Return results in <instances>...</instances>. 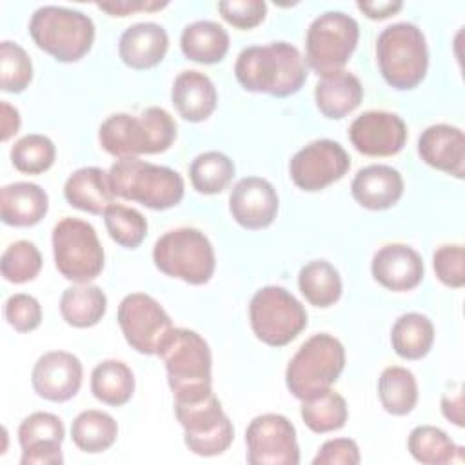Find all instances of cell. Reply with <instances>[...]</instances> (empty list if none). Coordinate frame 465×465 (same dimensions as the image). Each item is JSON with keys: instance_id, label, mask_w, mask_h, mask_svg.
I'll use <instances>...</instances> for the list:
<instances>
[{"instance_id": "cell-26", "label": "cell", "mask_w": 465, "mask_h": 465, "mask_svg": "<svg viewBox=\"0 0 465 465\" xmlns=\"http://www.w3.org/2000/svg\"><path fill=\"white\" fill-rule=\"evenodd\" d=\"M363 98V87L356 74L338 69L322 74L314 87V100L320 113L331 120H340L352 113Z\"/></svg>"}, {"instance_id": "cell-8", "label": "cell", "mask_w": 465, "mask_h": 465, "mask_svg": "<svg viewBox=\"0 0 465 465\" xmlns=\"http://www.w3.org/2000/svg\"><path fill=\"white\" fill-rule=\"evenodd\" d=\"M156 269L191 285L207 283L216 267L209 238L194 227H178L163 232L153 247Z\"/></svg>"}, {"instance_id": "cell-35", "label": "cell", "mask_w": 465, "mask_h": 465, "mask_svg": "<svg viewBox=\"0 0 465 465\" xmlns=\"http://www.w3.org/2000/svg\"><path fill=\"white\" fill-rule=\"evenodd\" d=\"M407 449L412 458L425 465H443L454 460L461 461V447H458L445 430L434 425H418L411 430Z\"/></svg>"}, {"instance_id": "cell-34", "label": "cell", "mask_w": 465, "mask_h": 465, "mask_svg": "<svg viewBox=\"0 0 465 465\" xmlns=\"http://www.w3.org/2000/svg\"><path fill=\"white\" fill-rule=\"evenodd\" d=\"M378 396L389 414H409L418 403V383L414 374L400 365L383 369L378 378Z\"/></svg>"}, {"instance_id": "cell-25", "label": "cell", "mask_w": 465, "mask_h": 465, "mask_svg": "<svg viewBox=\"0 0 465 465\" xmlns=\"http://www.w3.org/2000/svg\"><path fill=\"white\" fill-rule=\"evenodd\" d=\"M64 196L71 207L89 214H104L114 203L116 194L109 173L100 167H80L65 180Z\"/></svg>"}, {"instance_id": "cell-43", "label": "cell", "mask_w": 465, "mask_h": 465, "mask_svg": "<svg viewBox=\"0 0 465 465\" xmlns=\"http://www.w3.org/2000/svg\"><path fill=\"white\" fill-rule=\"evenodd\" d=\"M4 314L7 323L18 332H31L42 323L40 302L25 292L11 294L5 300Z\"/></svg>"}, {"instance_id": "cell-47", "label": "cell", "mask_w": 465, "mask_h": 465, "mask_svg": "<svg viewBox=\"0 0 465 465\" xmlns=\"http://www.w3.org/2000/svg\"><path fill=\"white\" fill-rule=\"evenodd\" d=\"M356 7L369 18L372 20H381L389 18L391 15H396L401 7L403 2L400 0H383V2H358Z\"/></svg>"}, {"instance_id": "cell-31", "label": "cell", "mask_w": 465, "mask_h": 465, "mask_svg": "<svg viewBox=\"0 0 465 465\" xmlns=\"http://www.w3.org/2000/svg\"><path fill=\"white\" fill-rule=\"evenodd\" d=\"M391 343L398 356L420 360L429 354L434 343V325L421 312H405L392 325Z\"/></svg>"}, {"instance_id": "cell-9", "label": "cell", "mask_w": 465, "mask_h": 465, "mask_svg": "<svg viewBox=\"0 0 465 465\" xmlns=\"http://www.w3.org/2000/svg\"><path fill=\"white\" fill-rule=\"evenodd\" d=\"M53 256L58 272L76 283L94 280L104 269V249L91 223L65 216L53 227Z\"/></svg>"}, {"instance_id": "cell-17", "label": "cell", "mask_w": 465, "mask_h": 465, "mask_svg": "<svg viewBox=\"0 0 465 465\" xmlns=\"http://www.w3.org/2000/svg\"><path fill=\"white\" fill-rule=\"evenodd\" d=\"M65 429L53 412H33L18 427V443L22 447V465H62V441Z\"/></svg>"}, {"instance_id": "cell-41", "label": "cell", "mask_w": 465, "mask_h": 465, "mask_svg": "<svg viewBox=\"0 0 465 465\" xmlns=\"http://www.w3.org/2000/svg\"><path fill=\"white\" fill-rule=\"evenodd\" d=\"M33 80V64L22 45L0 42V87L5 93H22Z\"/></svg>"}, {"instance_id": "cell-23", "label": "cell", "mask_w": 465, "mask_h": 465, "mask_svg": "<svg viewBox=\"0 0 465 465\" xmlns=\"http://www.w3.org/2000/svg\"><path fill=\"white\" fill-rule=\"evenodd\" d=\"M352 198L365 209L383 211L392 207L403 194V178L398 169L374 163L360 169L351 183Z\"/></svg>"}, {"instance_id": "cell-1", "label": "cell", "mask_w": 465, "mask_h": 465, "mask_svg": "<svg viewBox=\"0 0 465 465\" xmlns=\"http://www.w3.org/2000/svg\"><path fill=\"white\" fill-rule=\"evenodd\" d=\"M234 74L245 91L285 98L302 89L307 67L298 47L289 42H271L242 49Z\"/></svg>"}, {"instance_id": "cell-4", "label": "cell", "mask_w": 465, "mask_h": 465, "mask_svg": "<svg viewBox=\"0 0 465 465\" xmlns=\"http://www.w3.org/2000/svg\"><path fill=\"white\" fill-rule=\"evenodd\" d=\"M109 182L116 196L138 202L153 211L178 205L185 193L180 173L140 158L116 160L109 169Z\"/></svg>"}, {"instance_id": "cell-29", "label": "cell", "mask_w": 465, "mask_h": 465, "mask_svg": "<svg viewBox=\"0 0 465 465\" xmlns=\"http://www.w3.org/2000/svg\"><path fill=\"white\" fill-rule=\"evenodd\" d=\"M105 311L107 296L96 285L76 283L62 292L60 314L73 327H93L104 318Z\"/></svg>"}, {"instance_id": "cell-12", "label": "cell", "mask_w": 465, "mask_h": 465, "mask_svg": "<svg viewBox=\"0 0 465 465\" xmlns=\"http://www.w3.org/2000/svg\"><path fill=\"white\" fill-rule=\"evenodd\" d=\"M174 414L183 427V441L198 456L225 452L234 438L232 421L214 392L189 401H174Z\"/></svg>"}, {"instance_id": "cell-49", "label": "cell", "mask_w": 465, "mask_h": 465, "mask_svg": "<svg viewBox=\"0 0 465 465\" xmlns=\"http://www.w3.org/2000/svg\"><path fill=\"white\" fill-rule=\"evenodd\" d=\"M0 127H2V142H7L20 129V113L16 107L2 100L0 104Z\"/></svg>"}, {"instance_id": "cell-21", "label": "cell", "mask_w": 465, "mask_h": 465, "mask_svg": "<svg viewBox=\"0 0 465 465\" xmlns=\"http://www.w3.org/2000/svg\"><path fill=\"white\" fill-rule=\"evenodd\" d=\"M418 154L438 171L456 178L465 174V134L460 127L449 124L429 125L418 138Z\"/></svg>"}, {"instance_id": "cell-11", "label": "cell", "mask_w": 465, "mask_h": 465, "mask_svg": "<svg viewBox=\"0 0 465 465\" xmlns=\"http://www.w3.org/2000/svg\"><path fill=\"white\" fill-rule=\"evenodd\" d=\"M360 38L358 22L343 11L316 16L305 35V60L318 74L341 69L354 53Z\"/></svg>"}, {"instance_id": "cell-40", "label": "cell", "mask_w": 465, "mask_h": 465, "mask_svg": "<svg viewBox=\"0 0 465 465\" xmlns=\"http://www.w3.org/2000/svg\"><path fill=\"white\" fill-rule=\"evenodd\" d=\"M42 269V254L33 242H13L2 254L0 271L11 283H25L38 276Z\"/></svg>"}, {"instance_id": "cell-7", "label": "cell", "mask_w": 465, "mask_h": 465, "mask_svg": "<svg viewBox=\"0 0 465 465\" xmlns=\"http://www.w3.org/2000/svg\"><path fill=\"white\" fill-rule=\"evenodd\" d=\"M345 367V349L329 332L312 334L291 358L285 371V383L298 400L311 398L331 389Z\"/></svg>"}, {"instance_id": "cell-33", "label": "cell", "mask_w": 465, "mask_h": 465, "mask_svg": "<svg viewBox=\"0 0 465 465\" xmlns=\"http://www.w3.org/2000/svg\"><path fill=\"white\" fill-rule=\"evenodd\" d=\"M118 436V425L114 418L104 411L87 409L82 411L71 423L73 443L89 454L107 450Z\"/></svg>"}, {"instance_id": "cell-48", "label": "cell", "mask_w": 465, "mask_h": 465, "mask_svg": "<svg viewBox=\"0 0 465 465\" xmlns=\"http://www.w3.org/2000/svg\"><path fill=\"white\" fill-rule=\"evenodd\" d=\"M443 416L458 427H463V392H447L441 398Z\"/></svg>"}, {"instance_id": "cell-28", "label": "cell", "mask_w": 465, "mask_h": 465, "mask_svg": "<svg viewBox=\"0 0 465 465\" xmlns=\"http://www.w3.org/2000/svg\"><path fill=\"white\" fill-rule=\"evenodd\" d=\"M180 47L193 62L216 64L229 51V33L218 22L196 20L183 27Z\"/></svg>"}, {"instance_id": "cell-14", "label": "cell", "mask_w": 465, "mask_h": 465, "mask_svg": "<svg viewBox=\"0 0 465 465\" xmlns=\"http://www.w3.org/2000/svg\"><path fill=\"white\" fill-rule=\"evenodd\" d=\"M247 461L251 465H298L300 447L294 425L282 414L267 412L252 418L245 430Z\"/></svg>"}, {"instance_id": "cell-20", "label": "cell", "mask_w": 465, "mask_h": 465, "mask_svg": "<svg viewBox=\"0 0 465 465\" xmlns=\"http://www.w3.org/2000/svg\"><path fill=\"white\" fill-rule=\"evenodd\" d=\"M371 271L380 285L396 292L411 291L423 280L421 256L405 243H387L380 247L372 256Z\"/></svg>"}, {"instance_id": "cell-27", "label": "cell", "mask_w": 465, "mask_h": 465, "mask_svg": "<svg viewBox=\"0 0 465 465\" xmlns=\"http://www.w3.org/2000/svg\"><path fill=\"white\" fill-rule=\"evenodd\" d=\"M49 209L47 193L33 182L7 183L0 191L2 222L13 227L36 225Z\"/></svg>"}, {"instance_id": "cell-22", "label": "cell", "mask_w": 465, "mask_h": 465, "mask_svg": "<svg viewBox=\"0 0 465 465\" xmlns=\"http://www.w3.org/2000/svg\"><path fill=\"white\" fill-rule=\"evenodd\" d=\"M169 47L167 31L156 22L129 25L118 40V54L131 69H151L160 64Z\"/></svg>"}, {"instance_id": "cell-39", "label": "cell", "mask_w": 465, "mask_h": 465, "mask_svg": "<svg viewBox=\"0 0 465 465\" xmlns=\"http://www.w3.org/2000/svg\"><path fill=\"white\" fill-rule=\"evenodd\" d=\"M104 223L109 236L122 247L136 249L147 234V220L133 207L113 203L104 213Z\"/></svg>"}, {"instance_id": "cell-5", "label": "cell", "mask_w": 465, "mask_h": 465, "mask_svg": "<svg viewBox=\"0 0 465 465\" xmlns=\"http://www.w3.org/2000/svg\"><path fill=\"white\" fill-rule=\"evenodd\" d=\"M376 62L391 87L398 91L418 87L429 67V51L421 29L409 22L387 25L376 40Z\"/></svg>"}, {"instance_id": "cell-19", "label": "cell", "mask_w": 465, "mask_h": 465, "mask_svg": "<svg viewBox=\"0 0 465 465\" xmlns=\"http://www.w3.org/2000/svg\"><path fill=\"white\" fill-rule=\"evenodd\" d=\"M229 211L236 223L258 231L269 227L278 214V193L260 176H245L229 194Z\"/></svg>"}, {"instance_id": "cell-32", "label": "cell", "mask_w": 465, "mask_h": 465, "mask_svg": "<svg viewBox=\"0 0 465 465\" xmlns=\"http://www.w3.org/2000/svg\"><path fill=\"white\" fill-rule=\"evenodd\" d=\"M298 287L314 307H331L341 296V278L338 269L327 260H312L300 269Z\"/></svg>"}, {"instance_id": "cell-10", "label": "cell", "mask_w": 465, "mask_h": 465, "mask_svg": "<svg viewBox=\"0 0 465 465\" xmlns=\"http://www.w3.org/2000/svg\"><path fill=\"white\" fill-rule=\"evenodd\" d=\"M249 320L260 341L283 347L307 327V311L287 289L267 285L251 298Z\"/></svg>"}, {"instance_id": "cell-36", "label": "cell", "mask_w": 465, "mask_h": 465, "mask_svg": "<svg viewBox=\"0 0 465 465\" xmlns=\"http://www.w3.org/2000/svg\"><path fill=\"white\" fill-rule=\"evenodd\" d=\"M302 420L303 423L318 434L338 430L347 421V403L343 396L332 389L322 391L311 398L302 400Z\"/></svg>"}, {"instance_id": "cell-3", "label": "cell", "mask_w": 465, "mask_h": 465, "mask_svg": "<svg viewBox=\"0 0 465 465\" xmlns=\"http://www.w3.org/2000/svg\"><path fill=\"white\" fill-rule=\"evenodd\" d=\"M158 356L163 360L174 401L198 400L213 392L211 349L196 331L173 329Z\"/></svg>"}, {"instance_id": "cell-13", "label": "cell", "mask_w": 465, "mask_h": 465, "mask_svg": "<svg viewBox=\"0 0 465 465\" xmlns=\"http://www.w3.org/2000/svg\"><path fill=\"white\" fill-rule=\"evenodd\" d=\"M116 318L125 341L142 354H158L174 329L165 309L145 292L127 294Z\"/></svg>"}, {"instance_id": "cell-18", "label": "cell", "mask_w": 465, "mask_h": 465, "mask_svg": "<svg viewBox=\"0 0 465 465\" xmlns=\"http://www.w3.org/2000/svg\"><path fill=\"white\" fill-rule=\"evenodd\" d=\"M84 369L80 360L65 351H49L42 354L31 372L35 392L49 401H67L82 387Z\"/></svg>"}, {"instance_id": "cell-42", "label": "cell", "mask_w": 465, "mask_h": 465, "mask_svg": "<svg viewBox=\"0 0 465 465\" xmlns=\"http://www.w3.org/2000/svg\"><path fill=\"white\" fill-rule=\"evenodd\" d=\"M432 267L438 280L452 289L465 285V249L461 243L440 245L432 254Z\"/></svg>"}, {"instance_id": "cell-45", "label": "cell", "mask_w": 465, "mask_h": 465, "mask_svg": "<svg viewBox=\"0 0 465 465\" xmlns=\"http://www.w3.org/2000/svg\"><path fill=\"white\" fill-rule=\"evenodd\" d=\"M358 443L351 438L327 440L312 460V465H356L360 463Z\"/></svg>"}, {"instance_id": "cell-6", "label": "cell", "mask_w": 465, "mask_h": 465, "mask_svg": "<svg viewBox=\"0 0 465 465\" xmlns=\"http://www.w3.org/2000/svg\"><path fill=\"white\" fill-rule=\"evenodd\" d=\"M33 42L58 62H78L94 42L93 20L78 11L62 5H42L29 20Z\"/></svg>"}, {"instance_id": "cell-16", "label": "cell", "mask_w": 465, "mask_h": 465, "mask_svg": "<svg viewBox=\"0 0 465 465\" xmlns=\"http://www.w3.org/2000/svg\"><path fill=\"white\" fill-rule=\"evenodd\" d=\"M349 140L365 156H392L407 142V125L389 111H365L349 127Z\"/></svg>"}, {"instance_id": "cell-24", "label": "cell", "mask_w": 465, "mask_h": 465, "mask_svg": "<svg viewBox=\"0 0 465 465\" xmlns=\"http://www.w3.org/2000/svg\"><path fill=\"white\" fill-rule=\"evenodd\" d=\"M171 102L187 122H203L216 109L218 93L213 80L194 69L182 71L171 87Z\"/></svg>"}, {"instance_id": "cell-46", "label": "cell", "mask_w": 465, "mask_h": 465, "mask_svg": "<svg viewBox=\"0 0 465 465\" xmlns=\"http://www.w3.org/2000/svg\"><path fill=\"white\" fill-rule=\"evenodd\" d=\"M167 2H153V0H122V2H100L98 9L113 15V16H127L136 11H158L165 7Z\"/></svg>"}, {"instance_id": "cell-2", "label": "cell", "mask_w": 465, "mask_h": 465, "mask_svg": "<svg viewBox=\"0 0 465 465\" xmlns=\"http://www.w3.org/2000/svg\"><path fill=\"white\" fill-rule=\"evenodd\" d=\"M174 140L176 122L165 109L156 105L147 107L140 114H111L98 129L102 149L118 160L163 153Z\"/></svg>"}, {"instance_id": "cell-37", "label": "cell", "mask_w": 465, "mask_h": 465, "mask_svg": "<svg viewBox=\"0 0 465 465\" xmlns=\"http://www.w3.org/2000/svg\"><path fill=\"white\" fill-rule=\"evenodd\" d=\"M232 176L234 163L220 151H205L189 165L191 183L202 194L222 193L232 182Z\"/></svg>"}, {"instance_id": "cell-30", "label": "cell", "mask_w": 465, "mask_h": 465, "mask_svg": "<svg viewBox=\"0 0 465 465\" xmlns=\"http://www.w3.org/2000/svg\"><path fill=\"white\" fill-rule=\"evenodd\" d=\"M91 392L105 405H125L134 392V374L120 360H104L91 372Z\"/></svg>"}, {"instance_id": "cell-38", "label": "cell", "mask_w": 465, "mask_h": 465, "mask_svg": "<svg viewBox=\"0 0 465 465\" xmlns=\"http://www.w3.org/2000/svg\"><path fill=\"white\" fill-rule=\"evenodd\" d=\"M56 156V147L51 138L44 134H25L11 147V162L15 169L25 174L45 173Z\"/></svg>"}, {"instance_id": "cell-15", "label": "cell", "mask_w": 465, "mask_h": 465, "mask_svg": "<svg viewBox=\"0 0 465 465\" xmlns=\"http://www.w3.org/2000/svg\"><path fill=\"white\" fill-rule=\"evenodd\" d=\"M351 167L347 151L334 140L322 138L302 147L289 163L296 187L314 193L341 180Z\"/></svg>"}, {"instance_id": "cell-44", "label": "cell", "mask_w": 465, "mask_h": 465, "mask_svg": "<svg viewBox=\"0 0 465 465\" xmlns=\"http://www.w3.org/2000/svg\"><path fill=\"white\" fill-rule=\"evenodd\" d=\"M218 11L236 29H252L265 18L267 4L263 0H223L218 2Z\"/></svg>"}]
</instances>
